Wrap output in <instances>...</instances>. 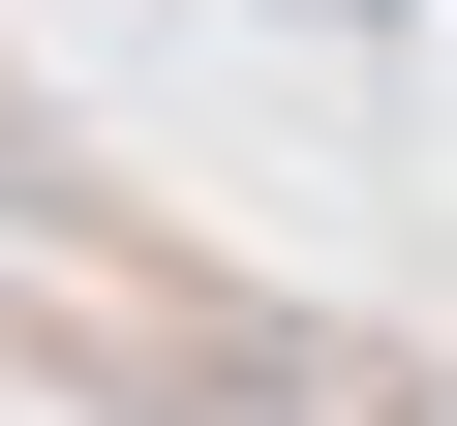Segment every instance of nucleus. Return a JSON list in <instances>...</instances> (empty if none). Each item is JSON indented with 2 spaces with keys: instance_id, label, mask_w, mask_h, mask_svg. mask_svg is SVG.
I'll return each instance as SVG.
<instances>
[{
  "instance_id": "1",
  "label": "nucleus",
  "mask_w": 457,
  "mask_h": 426,
  "mask_svg": "<svg viewBox=\"0 0 457 426\" xmlns=\"http://www.w3.org/2000/svg\"><path fill=\"white\" fill-rule=\"evenodd\" d=\"M305 31H396V0H305Z\"/></svg>"
}]
</instances>
